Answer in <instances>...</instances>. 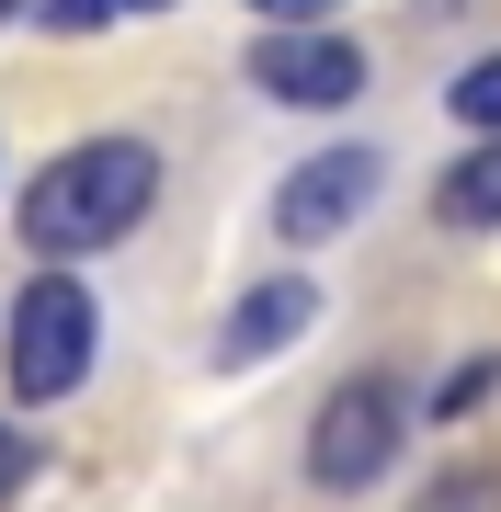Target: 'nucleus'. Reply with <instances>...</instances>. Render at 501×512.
Returning <instances> with one entry per match:
<instances>
[{
	"label": "nucleus",
	"instance_id": "f257e3e1",
	"mask_svg": "<svg viewBox=\"0 0 501 512\" xmlns=\"http://www.w3.org/2000/svg\"><path fill=\"white\" fill-rule=\"evenodd\" d=\"M160 205V148L149 137H80V148H57V160L23 183L12 205V239L35 262H92L114 251L137 217Z\"/></svg>",
	"mask_w": 501,
	"mask_h": 512
},
{
	"label": "nucleus",
	"instance_id": "f03ea898",
	"mask_svg": "<svg viewBox=\"0 0 501 512\" xmlns=\"http://www.w3.org/2000/svg\"><path fill=\"white\" fill-rule=\"evenodd\" d=\"M92 365H103V308H92V285L69 262H46L12 296V319H0V376H12L23 410H57V399L92 387Z\"/></svg>",
	"mask_w": 501,
	"mask_h": 512
},
{
	"label": "nucleus",
	"instance_id": "7ed1b4c3",
	"mask_svg": "<svg viewBox=\"0 0 501 512\" xmlns=\"http://www.w3.org/2000/svg\"><path fill=\"white\" fill-rule=\"evenodd\" d=\"M399 444H410V399L388 376H342L331 399H319V421H308V490L319 501H353V490H376V478L399 467Z\"/></svg>",
	"mask_w": 501,
	"mask_h": 512
},
{
	"label": "nucleus",
	"instance_id": "20e7f679",
	"mask_svg": "<svg viewBox=\"0 0 501 512\" xmlns=\"http://www.w3.org/2000/svg\"><path fill=\"white\" fill-rule=\"evenodd\" d=\"M240 69H251V92L285 103V114H342V103H365V46L331 35V23H262Z\"/></svg>",
	"mask_w": 501,
	"mask_h": 512
},
{
	"label": "nucleus",
	"instance_id": "39448f33",
	"mask_svg": "<svg viewBox=\"0 0 501 512\" xmlns=\"http://www.w3.org/2000/svg\"><path fill=\"white\" fill-rule=\"evenodd\" d=\"M365 194H376V148H319V160H297L274 183V228L285 239H342L365 217Z\"/></svg>",
	"mask_w": 501,
	"mask_h": 512
},
{
	"label": "nucleus",
	"instance_id": "423d86ee",
	"mask_svg": "<svg viewBox=\"0 0 501 512\" xmlns=\"http://www.w3.org/2000/svg\"><path fill=\"white\" fill-rule=\"evenodd\" d=\"M308 319H319V285H308V274H262L240 308H228V330H217V365H228V376H251L262 353L308 342Z\"/></svg>",
	"mask_w": 501,
	"mask_h": 512
},
{
	"label": "nucleus",
	"instance_id": "0eeeda50",
	"mask_svg": "<svg viewBox=\"0 0 501 512\" xmlns=\"http://www.w3.org/2000/svg\"><path fill=\"white\" fill-rule=\"evenodd\" d=\"M433 217H445V228H501V126L467 148V160H445V183H433Z\"/></svg>",
	"mask_w": 501,
	"mask_h": 512
},
{
	"label": "nucleus",
	"instance_id": "6e6552de",
	"mask_svg": "<svg viewBox=\"0 0 501 512\" xmlns=\"http://www.w3.org/2000/svg\"><path fill=\"white\" fill-rule=\"evenodd\" d=\"M445 114H456V126H479V137L501 126V46H490V57H467V69H456V92H445Z\"/></svg>",
	"mask_w": 501,
	"mask_h": 512
},
{
	"label": "nucleus",
	"instance_id": "1a4fd4ad",
	"mask_svg": "<svg viewBox=\"0 0 501 512\" xmlns=\"http://www.w3.org/2000/svg\"><path fill=\"white\" fill-rule=\"evenodd\" d=\"M490 387H501V353H479V365H456L445 387H433V410H445V421H456V410H479V399H490Z\"/></svg>",
	"mask_w": 501,
	"mask_h": 512
},
{
	"label": "nucleus",
	"instance_id": "9d476101",
	"mask_svg": "<svg viewBox=\"0 0 501 512\" xmlns=\"http://www.w3.org/2000/svg\"><path fill=\"white\" fill-rule=\"evenodd\" d=\"M35 23L46 35H92V23H126V12H114V0H35Z\"/></svg>",
	"mask_w": 501,
	"mask_h": 512
},
{
	"label": "nucleus",
	"instance_id": "9b49d317",
	"mask_svg": "<svg viewBox=\"0 0 501 512\" xmlns=\"http://www.w3.org/2000/svg\"><path fill=\"white\" fill-rule=\"evenodd\" d=\"M23 478H35V433H23V421H0V501H12Z\"/></svg>",
	"mask_w": 501,
	"mask_h": 512
},
{
	"label": "nucleus",
	"instance_id": "f8f14e48",
	"mask_svg": "<svg viewBox=\"0 0 501 512\" xmlns=\"http://www.w3.org/2000/svg\"><path fill=\"white\" fill-rule=\"evenodd\" d=\"M422 512H501V478H456V490H433Z\"/></svg>",
	"mask_w": 501,
	"mask_h": 512
},
{
	"label": "nucleus",
	"instance_id": "ddd939ff",
	"mask_svg": "<svg viewBox=\"0 0 501 512\" xmlns=\"http://www.w3.org/2000/svg\"><path fill=\"white\" fill-rule=\"evenodd\" d=\"M251 12H274V23H319V12H342V0H251Z\"/></svg>",
	"mask_w": 501,
	"mask_h": 512
},
{
	"label": "nucleus",
	"instance_id": "4468645a",
	"mask_svg": "<svg viewBox=\"0 0 501 512\" xmlns=\"http://www.w3.org/2000/svg\"><path fill=\"white\" fill-rule=\"evenodd\" d=\"M114 12H171V0H114Z\"/></svg>",
	"mask_w": 501,
	"mask_h": 512
},
{
	"label": "nucleus",
	"instance_id": "2eb2a0df",
	"mask_svg": "<svg viewBox=\"0 0 501 512\" xmlns=\"http://www.w3.org/2000/svg\"><path fill=\"white\" fill-rule=\"evenodd\" d=\"M12 12H35V0H0V23H12Z\"/></svg>",
	"mask_w": 501,
	"mask_h": 512
}]
</instances>
